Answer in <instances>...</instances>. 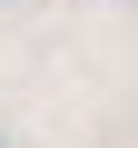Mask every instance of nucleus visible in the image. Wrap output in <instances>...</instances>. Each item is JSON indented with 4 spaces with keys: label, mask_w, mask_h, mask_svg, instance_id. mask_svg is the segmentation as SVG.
Returning <instances> with one entry per match:
<instances>
[{
    "label": "nucleus",
    "mask_w": 138,
    "mask_h": 148,
    "mask_svg": "<svg viewBox=\"0 0 138 148\" xmlns=\"http://www.w3.org/2000/svg\"><path fill=\"white\" fill-rule=\"evenodd\" d=\"M0 148H10V138H0Z\"/></svg>",
    "instance_id": "obj_1"
}]
</instances>
